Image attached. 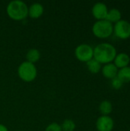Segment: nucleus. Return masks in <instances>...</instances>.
I'll list each match as a JSON object with an SVG mask.
<instances>
[{
	"mask_svg": "<svg viewBox=\"0 0 130 131\" xmlns=\"http://www.w3.org/2000/svg\"><path fill=\"white\" fill-rule=\"evenodd\" d=\"M116 54V49L114 45L107 42L100 43L93 48V58L101 64L113 61Z\"/></svg>",
	"mask_w": 130,
	"mask_h": 131,
	"instance_id": "f257e3e1",
	"label": "nucleus"
},
{
	"mask_svg": "<svg viewBox=\"0 0 130 131\" xmlns=\"http://www.w3.org/2000/svg\"><path fill=\"white\" fill-rule=\"evenodd\" d=\"M6 12L8 17L12 20L22 21L28 15V7L21 0H13L7 5Z\"/></svg>",
	"mask_w": 130,
	"mask_h": 131,
	"instance_id": "f03ea898",
	"label": "nucleus"
},
{
	"mask_svg": "<svg viewBox=\"0 0 130 131\" xmlns=\"http://www.w3.org/2000/svg\"><path fill=\"white\" fill-rule=\"evenodd\" d=\"M93 35L99 38H107L113 32V25L106 19L97 20L92 27Z\"/></svg>",
	"mask_w": 130,
	"mask_h": 131,
	"instance_id": "7ed1b4c3",
	"label": "nucleus"
},
{
	"mask_svg": "<svg viewBox=\"0 0 130 131\" xmlns=\"http://www.w3.org/2000/svg\"><path fill=\"white\" fill-rule=\"evenodd\" d=\"M18 74L23 81L31 82L37 77V68L34 64L28 61H24L18 66Z\"/></svg>",
	"mask_w": 130,
	"mask_h": 131,
	"instance_id": "20e7f679",
	"label": "nucleus"
},
{
	"mask_svg": "<svg viewBox=\"0 0 130 131\" xmlns=\"http://www.w3.org/2000/svg\"><path fill=\"white\" fill-rule=\"evenodd\" d=\"M76 58L82 62H87L93 58V48L88 44H80L74 51Z\"/></svg>",
	"mask_w": 130,
	"mask_h": 131,
	"instance_id": "39448f33",
	"label": "nucleus"
},
{
	"mask_svg": "<svg viewBox=\"0 0 130 131\" xmlns=\"http://www.w3.org/2000/svg\"><path fill=\"white\" fill-rule=\"evenodd\" d=\"M113 32L115 35L120 39H127L130 37V22L121 19L113 25Z\"/></svg>",
	"mask_w": 130,
	"mask_h": 131,
	"instance_id": "423d86ee",
	"label": "nucleus"
},
{
	"mask_svg": "<svg viewBox=\"0 0 130 131\" xmlns=\"http://www.w3.org/2000/svg\"><path fill=\"white\" fill-rule=\"evenodd\" d=\"M96 127L98 131H112L114 127V121L110 116L101 115L97 120Z\"/></svg>",
	"mask_w": 130,
	"mask_h": 131,
	"instance_id": "0eeeda50",
	"label": "nucleus"
},
{
	"mask_svg": "<svg viewBox=\"0 0 130 131\" xmlns=\"http://www.w3.org/2000/svg\"><path fill=\"white\" fill-rule=\"evenodd\" d=\"M107 13H108V8L104 2H98L95 3L92 8V14L97 20L106 19Z\"/></svg>",
	"mask_w": 130,
	"mask_h": 131,
	"instance_id": "6e6552de",
	"label": "nucleus"
},
{
	"mask_svg": "<svg viewBox=\"0 0 130 131\" xmlns=\"http://www.w3.org/2000/svg\"><path fill=\"white\" fill-rule=\"evenodd\" d=\"M118 70H119V68L114 64L113 62L106 64L101 68V71H102L103 75L105 78H109V79H113L115 77H116L117 73H118Z\"/></svg>",
	"mask_w": 130,
	"mask_h": 131,
	"instance_id": "1a4fd4ad",
	"label": "nucleus"
},
{
	"mask_svg": "<svg viewBox=\"0 0 130 131\" xmlns=\"http://www.w3.org/2000/svg\"><path fill=\"white\" fill-rule=\"evenodd\" d=\"M130 62V57L127 53L125 52H120L116 54L113 63L114 64L120 69L126 66H129Z\"/></svg>",
	"mask_w": 130,
	"mask_h": 131,
	"instance_id": "9d476101",
	"label": "nucleus"
},
{
	"mask_svg": "<svg viewBox=\"0 0 130 131\" xmlns=\"http://www.w3.org/2000/svg\"><path fill=\"white\" fill-rule=\"evenodd\" d=\"M44 13V7L41 3L35 2L28 7V16L31 18H39Z\"/></svg>",
	"mask_w": 130,
	"mask_h": 131,
	"instance_id": "9b49d317",
	"label": "nucleus"
},
{
	"mask_svg": "<svg viewBox=\"0 0 130 131\" xmlns=\"http://www.w3.org/2000/svg\"><path fill=\"white\" fill-rule=\"evenodd\" d=\"M122 19V13L120 10L116 8H113L110 10H108V13L106 17V20L109 21L110 22L116 23L120 20Z\"/></svg>",
	"mask_w": 130,
	"mask_h": 131,
	"instance_id": "f8f14e48",
	"label": "nucleus"
},
{
	"mask_svg": "<svg viewBox=\"0 0 130 131\" xmlns=\"http://www.w3.org/2000/svg\"><path fill=\"white\" fill-rule=\"evenodd\" d=\"M40 58H41V53L36 48L29 49L26 54V60H27L26 61L34 64L39 61Z\"/></svg>",
	"mask_w": 130,
	"mask_h": 131,
	"instance_id": "ddd939ff",
	"label": "nucleus"
},
{
	"mask_svg": "<svg viewBox=\"0 0 130 131\" xmlns=\"http://www.w3.org/2000/svg\"><path fill=\"white\" fill-rule=\"evenodd\" d=\"M117 77L123 81V83L130 82V66H126L118 70Z\"/></svg>",
	"mask_w": 130,
	"mask_h": 131,
	"instance_id": "4468645a",
	"label": "nucleus"
},
{
	"mask_svg": "<svg viewBox=\"0 0 130 131\" xmlns=\"http://www.w3.org/2000/svg\"><path fill=\"white\" fill-rule=\"evenodd\" d=\"M87 69L90 72H91L92 74H97L101 71L102 68V65L101 64L97 61L96 59H94L93 58L90 60L89 61L87 62Z\"/></svg>",
	"mask_w": 130,
	"mask_h": 131,
	"instance_id": "2eb2a0df",
	"label": "nucleus"
},
{
	"mask_svg": "<svg viewBox=\"0 0 130 131\" xmlns=\"http://www.w3.org/2000/svg\"><path fill=\"white\" fill-rule=\"evenodd\" d=\"M99 110L102 115L109 116V114L113 111V104L110 101H103L99 105Z\"/></svg>",
	"mask_w": 130,
	"mask_h": 131,
	"instance_id": "dca6fc26",
	"label": "nucleus"
},
{
	"mask_svg": "<svg viewBox=\"0 0 130 131\" xmlns=\"http://www.w3.org/2000/svg\"><path fill=\"white\" fill-rule=\"evenodd\" d=\"M61 127L62 131H74L76 128V124L74 121L70 119H66L63 121Z\"/></svg>",
	"mask_w": 130,
	"mask_h": 131,
	"instance_id": "f3484780",
	"label": "nucleus"
},
{
	"mask_svg": "<svg viewBox=\"0 0 130 131\" xmlns=\"http://www.w3.org/2000/svg\"><path fill=\"white\" fill-rule=\"evenodd\" d=\"M123 81L117 76L111 79V86L113 87V88L118 90V89H120L123 87Z\"/></svg>",
	"mask_w": 130,
	"mask_h": 131,
	"instance_id": "a211bd4d",
	"label": "nucleus"
},
{
	"mask_svg": "<svg viewBox=\"0 0 130 131\" xmlns=\"http://www.w3.org/2000/svg\"><path fill=\"white\" fill-rule=\"evenodd\" d=\"M45 131H62V130L60 124L57 123H52L46 127Z\"/></svg>",
	"mask_w": 130,
	"mask_h": 131,
	"instance_id": "6ab92c4d",
	"label": "nucleus"
},
{
	"mask_svg": "<svg viewBox=\"0 0 130 131\" xmlns=\"http://www.w3.org/2000/svg\"><path fill=\"white\" fill-rule=\"evenodd\" d=\"M0 131H8V130L5 125L0 124Z\"/></svg>",
	"mask_w": 130,
	"mask_h": 131,
	"instance_id": "aec40b11",
	"label": "nucleus"
}]
</instances>
